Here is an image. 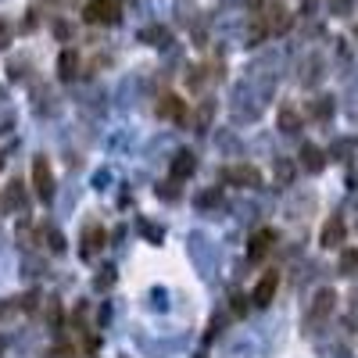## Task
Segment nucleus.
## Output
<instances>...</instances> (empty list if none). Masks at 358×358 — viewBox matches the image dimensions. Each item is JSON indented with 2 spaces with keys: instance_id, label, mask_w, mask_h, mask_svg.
<instances>
[{
  "instance_id": "nucleus-3",
  "label": "nucleus",
  "mask_w": 358,
  "mask_h": 358,
  "mask_svg": "<svg viewBox=\"0 0 358 358\" xmlns=\"http://www.w3.org/2000/svg\"><path fill=\"white\" fill-rule=\"evenodd\" d=\"M222 179H226V183H233V187H258L262 183V172L251 169V165H233V169L222 172Z\"/></svg>"
},
{
  "instance_id": "nucleus-8",
  "label": "nucleus",
  "mask_w": 358,
  "mask_h": 358,
  "mask_svg": "<svg viewBox=\"0 0 358 358\" xmlns=\"http://www.w3.org/2000/svg\"><path fill=\"white\" fill-rule=\"evenodd\" d=\"M101 248H104V229H101V226H86V229H83V258L97 255Z\"/></svg>"
},
{
  "instance_id": "nucleus-5",
  "label": "nucleus",
  "mask_w": 358,
  "mask_h": 358,
  "mask_svg": "<svg viewBox=\"0 0 358 358\" xmlns=\"http://www.w3.org/2000/svg\"><path fill=\"white\" fill-rule=\"evenodd\" d=\"M273 244H276V233H273V229H258V233L251 236V244H248V258H251V262H262L268 251H273Z\"/></svg>"
},
{
  "instance_id": "nucleus-12",
  "label": "nucleus",
  "mask_w": 358,
  "mask_h": 358,
  "mask_svg": "<svg viewBox=\"0 0 358 358\" xmlns=\"http://www.w3.org/2000/svg\"><path fill=\"white\" fill-rule=\"evenodd\" d=\"M301 165H305L308 172H319V169L326 165V155L319 151L315 143H305V147H301Z\"/></svg>"
},
{
  "instance_id": "nucleus-6",
  "label": "nucleus",
  "mask_w": 358,
  "mask_h": 358,
  "mask_svg": "<svg viewBox=\"0 0 358 358\" xmlns=\"http://www.w3.org/2000/svg\"><path fill=\"white\" fill-rule=\"evenodd\" d=\"M265 29H268V33H287V29H290V15H287V8L280 4V0H273V4H268Z\"/></svg>"
},
{
  "instance_id": "nucleus-19",
  "label": "nucleus",
  "mask_w": 358,
  "mask_h": 358,
  "mask_svg": "<svg viewBox=\"0 0 358 358\" xmlns=\"http://www.w3.org/2000/svg\"><path fill=\"white\" fill-rule=\"evenodd\" d=\"M111 283H115V268H101L97 280H94V287H97V290H108Z\"/></svg>"
},
{
  "instance_id": "nucleus-4",
  "label": "nucleus",
  "mask_w": 358,
  "mask_h": 358,
  "mask_svg": "<svg viewBox=\"0 0 358 358\" xmlns=\"http://www.w3.org/2000/svg\"><path fill=\"white\" fill-rule=\"evenodd\" d=\"M276 287H280V276H276V273H265V276L258 280L255 294H251V301H255L258 308H265V305H273V297H276Z\"/></svg>"
},
{
  "instance_id": "nucleus-16",
  "label": "nucleus",
  "mask_w": 358,
  "mask_h": 358,
  "mask_svg": "<svg viewBox=\"0 0 358 358\" xmlns=\"http://www.w3.org/2000/svg\"><path fill=\"white\" fill-rule=\"evenodd\" d=\"M147 40H151L155 47H165L169 43V33H165V29H158V25H151V29H143V43Z\"/></svg>"
},
{
  "instance_id": "nucleus-2",
  "label": "nucleus",
  "mask_w": 358,
  "mask_h": 358,
  "mask_svg": "<svg viewBox=\"0 0 358 358\" xmlns=\"http://www.w3.org/2000/svg\"><path fill=\"white\" fill-rule=\"evenodd\" d=\"M33 187H36L40 201H54V172H50V162L43 155L33 158Z\"/></svg>"
},
{
  "instance_id": "nucleus-10",
  "label": "nucleus",
  "mask_w": 358,
  "mask_h": 358,
  "mask_svg": "<svg viewBox=\"0 0 358 358\" xmlns=\"http://www.w3.org/2000/svg\"><path fill=\"white\" fill-rule=\"evenodd\" d=\"M57 76L62 79H76L79 76V54L76 50H62V57H57Z\"/></svg>"
},
{
  "instance_id": "nucleus-15",
  "label": "nucleus",
  "mask_w": 358,
  "mask_h": 358,
  "mask_svg": "<svg viewBox=\"0 0 358 358\" xmlns=\"http://www.w3.org/2000/svg\"><path fill=\"white\" fill-rule=\"evenodd\" d=\"M341 273H344V276H355V273H358V251H355V248H348V251L341 255Z\"/></svg>"
},
{
  "instance_id": "nucleus-13",
  "label": "nucleus",
  "mask_w": 358,
  "mask_h": 358,
  "mask_svg": "<svg viewBox=\"0 0 358 358\" xmlns=\"http://www.w3.org/2000/svg\"><path fill=\"white\" fill-rule=\"evenodd\" d=\"M162 115H165V118H176V122H183V118H187V104L179 101V97H165Z\"/></svg>"
},
{
  "instance_id": "nucleus-27",
  "label": "nucleus",
  "mask_w": 358,
  "mask_h": 358,
  "mask_svg": "<svg viewBox=\"0 0 358 358\" xmlns=\"http://www.w3.org/2000/svg\"><path fill=\"white\" fill-rule=\"evenodd\" d=\"M248 8H262V0H248Z\"/></svg>"
},
{
  "instance_id": "nucleus-28",
  "label": "nucleus",
  "mask_w": 358,
  "mask_h": 358,
  "mask_svg": "<svg viewBox=\"0 0 358 358\" xmlns=\"http://www.w3.org/2000/svg\"><path fill=\"white\" fill-rule=\"evenodd\" d=\"M0 169H4V158H0Z\"/></svg>"
},
{
  "instance_id": "nucleus-24",
  "label": "nucleus",
  "mask_w": 358,
  "mask_h": 358,
  "mask_svg": "<svg viewBox=\"0 0 358 358\" xmlns=\"http://www.w3.org/2000/svg\"><path fill=\"white\" fill-rule=\"evenodd\" d=\"M276 172H280V183H290V179H294V169H290L287 162H280V169H276Z\"/></svg>"
},
{
  "instance_id": "nucleus-7",
  "label": "nucleus",
  "mask_w": 358,
  "mask_h": 358,
  "mask_svg": "<svg viewBox=\"0 0 358 358\" xmlns=\"http://www.w3.org/2000/svg\"><path fill=\"white\" fill-rule=\"evenodd\" d=\"M344 233H348V229H344V219L334 215L330 222L322 226V236H319V241H322V248H341V244H344Z\"/></svg>"
},
{
  "instance_id": "nucleus-17",
  "label": "nucleus",
  "mask_w": 358,
  "mask_h": 358,
  "mask_svg": "<svg viewBox=\"0 0 358 358\" xmlns=\"http://www.w3.org/2000/svg\"><path fill=\"white\" fill-rule=\"evenodd\" d=\"M297 126H301L297 111H280V129H283V133H297Z\"/></svg>"
},
{
  "instance_id": "nucleus-22",
  "label": "nucleus",
  "mask_w": 358,
  "mask_h": 358,
  "mask_svg": "<svg viewBox=\"0 0 358 358\" xmlns=\"http://www.w3.org/2000/svg\"><path fill=\"white\" fill-rule=\"evenodd\" d=\"M212 204H219V190H212V194H201V197H197V208H212Z\"/></svg>"
},
{
  "instance_id": "nucleus-25",
  "label": "nucleus",
  "mask_w": 358,
  "mask_h": 358,
  "mask_svg": "<svg viewBox=\"0 0 358 358\" xmlns=\"http://www.w3.org/2000/svg\"><path fill=\"white\" fill-rule=\"evenodd\" d=\"M50 358H76V351H72V348H54Z\"/></svg>"
},
{
  "instance_id": "nucleus-14",
  "label": "nucleus",
  "mask_w": 358,
  "mask_h": 358,
  "mask_svg": "<svg viewBox=\"0 0 358 358\" xmlns=\"http://www.w3.org/2000/svg\"><path fill=\"white\" fill-rule=\"evenodd\" d=\"M25 183H18V179H15V183L8 187V208H18V212H22V208H25Z\"/></svg>"
},
{
  "instance_id": "nucleus-1",
  "label": "nucleus",
  "mask_w": 358,
  "mask_h": 358,
  "mask_svg": "<svg viewBox=\"0 0 358 358\" xmlns=\"http://www.w3.org/2000/svg\"><path fill=\"white\" fill-rule=\"evenodd\" d=\"M83 15H86V22H94V25H118V22H122V8H118V0H90Z\"/></svg>"
},
{
  "instance_id": "nucleus-11",
  "label": "nucleus",
  "mask_w": 358,
  "mask_h": 358,
  "mask_svg": "<svg viewBox=\"0 0 358 358\" xmlns=\"http://www.w3.org/2000/svg\"><path fill=\"white\" fill-rule=\"evenodd\" d=\"M194 169H197V162H194V155H190V151H179V155L172 158V176H176V179L194 176Z\"/></svg>"
},
{
  "instance_id": "nucleus-26",
  "label": "nucleus",
  "mask_w": 358,
  "mask_h": 358,
  "mask_svg": "<svg viewBox=\"0 0 358 358\" xmlns=\"http://www.w3.org/2000/svg\"><path fill=\"white\" fill-rule=\"evenodd\" d=\"M8 36H11V33H8V25H4V18H0V50L8 47Z\"/></svg>"
},
{
  "instance_id": "nucleus-21",
  "label": "nucleus",
  "mask_w": 358,
  "mask_h": 358,
  "mask_svg": "<svg viewBox=\"0 0 358 358\" xmlns=\"http://www.w3.org/2000/svg\"><path fill=\"white\" fill-rule=\"evenodd\" d=\"M315 115H319V118H330V115H334V101H330V97H319V101H315Z\"/></svg>"
},
{
  "instance_id": "nucleus-23",
  "label": "nucleus",
  "mask_w": 358,
  "mask_h": 358,
  "mask_svg": "<svg viewBox=\"0 0 358 358\" xmlns=\"http://www.w3.org/2000/svg\"><path fill=\"white\" fill-rule=\"evenodd\" d=\"M36 305H40V294H36V290H33V294H25V297H22V308H25V312H33Z\"/></svg>"
},
{
  "instance_id": "nucleus-18",
  "label": "nucleus",
  "mask_w": 358,
  "mask_h": 358,
  "mask_svg": "<svg viewBox=\"0 0 358 358\" xmlns=\"http://www.w3.org/2000/svg\"><path fill=\"white\" fill-rule=\"evenodd\" d=\"M47 248H50V251H57V255H62V251H65V236L57 233V229H47Z\"/></svg>"
},
{
  "instance_id": "nucleus-20",
  "label": "nucleus",
  "mask_w": 358,
  "mask_h": 358,
  "mask_svg": "<svg viewBox=\"0 0 358 358\" xmlns=\"http://www.w3.org/2000/svg\"><path fill=\"white\" fill-rule=\"evenodd\" d=\"M351 4H355V0H330V15L348 18V15H351Z\"/></svg>"
},
{
  "instance_id": "nucleus-9",
  "label": "nucleus",
  "mask_w": 358,
  "mask_h": 358,
  "mask_svg": "<svg viewBox=\"0 0 358 358\" xmlns=\"http://www.w3.org/2000/svg\"><path fill=\"white\" fill-rule=\"evenodd\" d=\"M334 301H337L334 290H319L315 301H312V319H326V315L334 312Z\"/></svg>"
}]
</instances>
